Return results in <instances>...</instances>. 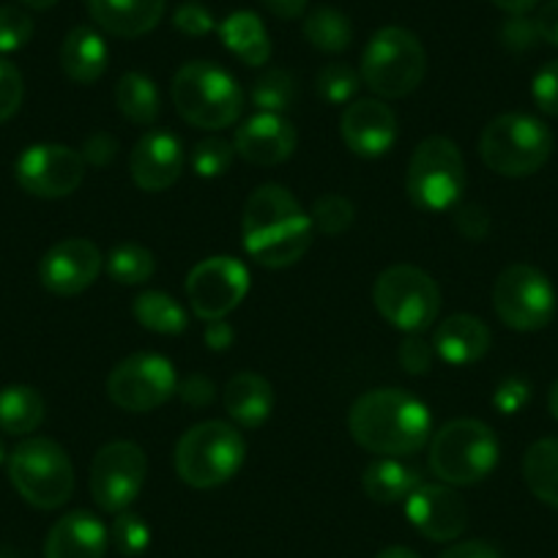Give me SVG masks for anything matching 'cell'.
<instances>
[{"label": "cell", "mask_w": 558, "mask_h": 558, "mask_svg": "<svg viewBox=\"0 0 558 558\" xmlns=\"http://www.w3.org/2000/svg\"><path fill=\"white\" fill-rule=\"evenodd\" d=\"M422 485V474L413 465L402 463L400 458H378L364 469L362 487L367 498L378 504L405 501L416 487Z\"/></svg>", "instance_id": "obj_27"}, {"label": "cell", "mask_w": 558, "mask_h": 558, "mask_svg": "<svg viewBox=\"0 0 558 558\" xmlns=\"http://www.w3.org/2000/svg\"><path fill=\"white\" fill-rule=\"evenodd\" d=\"M493 310L514 331H539L556 315V288L545 271L514 263L498 274L493 286Z\"/></svg>", "instance_id": "obj_11"}, {"label": "cell", "mask_w": 558, "mask_h": 558, "mask_svg": "<svg viewBox=\"0 0 558 558\" xmlns=\"http://www.w3.org/2000/svg\"><path fill=\"white\" fill-rule=\"evenodd\" d=\"M23 7L28 9H36V12H47V9H52L58 3V0H20Z\"/></svg>", "instance_id": "obj_55"}, {"label": "cell", "mask_w": 558, "mask_h": 558, "mask_svg": "<svg viewBox=\"0 0 558 558\" xmlns=\"http://www.w3.org/2000/svg\"><path fill=\"white\" fill-rule=\"evenodd\" d=\"M536 39H539V34H536L534 20H525V14L523 17H512L504 23L501 41L509 47V50L523 52V50H529Z\"/></svg>", "instance_id": "obj_47"}, {"label": "cell", "mask_w": 558, "mask_h": 558, "mask_svg": "<svg viewBox=\"0 0 558 558\" xmlns=\"http://www.w3.org/2000/svg\"><path fill=\"white\" fill-rule=\"evenodd\" d=\"M184 146L170 132H148L129 154V173L143 192H162L184 173Z\"/></svg>", "instance_id": "obj_20"}, {"label": "cell", "mask_w": 558, "mask_h": 558, "mask_svg": "<svg viewBox=\"0 0 558 558\" xmlns=\"http://www.w3.org/2000/svg\"><path fill=\"white\" fill-rule=\"evenodd\" d=\"M438 558H501V553H498V547H493L490 542L469 539V542H458V545H452Z\"/></svg>", "instance_id": "obj_49"}, {"label": "cell", "mask_w": 558, "mask_h": 558, "mask_svg": "<svg viewBox=\"0 0 558 558\" xmlns=\"http://www.w3.org/2000/svg\"><path fill=\"white\" fill-rule=\"evenodd\" d=\"M222 402L225 411H228V416L233 418L235 425L246 427V430H255V427H260L271 416L277 397H274L271 384L263 375L239 373L225 386Z\"/></svg>", "instance_id": "obj_24"}, {"label": "cell", "mask_w": 558, "mask_h": 558, "mask_svg": "<svg viewBox=\"0 0 558 558\" xmlns=\"http://www.w3.org/2000/svg\"><path fill=\"white\" fill-rule=\"evenodd\" d=\"M498 438L480 418H454L430 438V471L452 487L476 485L498 465Z\"/></svg>", "instance_id": "obj_6"}, {"label": "cell", "mask_w": 558, "mask_h": 558, "mask_svg": "<svg viewBox=\"0 0 558 558\" xmlns=\"http://www.w3.org/2000/svg\"><path fill=\"white\" fill-rule=\"evenodd\" d=\"M353 441L378 458H408L433 438V416L418 397L402 389H373L348 411Z\"/></svg>", "instance_id": "obj_2"}, {"label": "cell", "mask_w": 558, "mask_h": 558, "mask_svg": "<svg viewBox=\"0 0 558 558\" xmlns=\"http://www.w3.org/2000/svg\"><path fill=\"white\" fill-rule=\"evenodd\" d=\"M110 536L116 542L118 553H123V556H143L148 550V545H151V529H148V523L140 514L129 512V509L118 512Z\"/></svg>", "instance_id": "obj_38"}, {"label": "cell", "mask_w": 558, "mask_h": 558, "mask_svg": "<svg viewBox=\"0 0 558 558\" xmlns=\"http://www.w3.org/2000/svg\"><path fill=\"white\" fill-rule=\"evenodd\" d=\"M25 83L20 69L0 56V123H7L23 105Z\"/></svg>", "instance_id": "obj_40"}, {"label": "cell", "mask_w": 558, "mask_h": 558, "mask_svg": "<svg viewBox=\"0 0 558 558\" xmlns=\"http://www.w3.org/2000/svg\"><path fill=\"white\" fill-rule=\"evenodd\" d=\"M233 157V143H228L222 137H206L192 148V170L201 179H219V175H225L230 170Z\"/></svg>", "instance_id": "obj_35"}, {"label": "cell", "mask_w": 558, "mask_h": 558, "mask_svg": "<svg viewBox=\"0 0 558 558\" xmlns=\"http://www.w3.org/2000/svg\"><path fill=\"white\" fill-rule=\"evenodd\" d=\"M553 154V132L529 112H504L493 118L480 137V157L493 173L525 179L547 165Z\"/></svg>", "instance_id": "obj_5"}, {"label": "cell", "mask_w": 558, "mask_h": 558, "mask_svg": "<svg viewBox=\"0 0 558 558\" xmlns=\"http://www.w3.org/2000/svg\"><path fill=\"white\" fill-rule=\"evenodd\" d=\"M173 25L186 36H206L217 28L211 12L203 3H181L173 12Z\"/></svg>", "instance_id": "obj_43"}, {"label": "cell", "mask_w": 558, "mask_h": 558, "mask_svg": "<svg viewBox=\"0 0 558 558\" xmlns=\"http://www.w3.org/2000/svg\"><path fill=\"white\" fill-rule=\"evenodd\" d=\"M529 397H531V386L525 384L523 378H507L501 386H498L496 395H493V405H496L501 413H507V416H512V413L523 411Z\"/></svg>", "instance_id": "obj_46"}, {"label": "cell", "mask_w": 558, "mask_h": 558, "mask_svg": "<svg viewBox=\"0 0 558 558\" xmlns=\"http://www.w3.org/2000/svg\"><path fill=\"white\" fill-rule=\"evenodd\" d=\"M175 391L179 378L173 362L159 353H132L107 375V395L129 413L157 411Z\"/></svg>", "instance_id": "obj_12"}, {"label": "cell", "mask_w": 558, "mask_h": 558, "mask_svg": "<svg viewBox=\"0 0 558 558\" xmlns=\"http://www.w3.org/2000/svg\"><path fill=\"white\" fill-rule=\"evenodd\" d=\"M148 476V458L134 441H112L90 463V496L96 507L118 514L134 504Z\"/></svg>", "instance_id": "obj_13"}, {"label": "cell", "mask_w": 558, "mask_h": 558, "mask_svg": "<svg viewBox=\"0 0 558 558\" xmlns=\"http://www.w3.org/2000/svg\"><path fill=\"white\" fill-rule=\"evenodd\" d=\"M534 25L542 41L558 47V0H550V3H545V7L536 12Z\"/></svg>", "instance_id": "obj_50"}, {"label": "cell", "mask_w": 558, "mask_h": 558, "mask_svg": "<svg viewBox=\"0 0 558 558\" xmlns=\"http://www.w3.org/2000/svg\"><path fill=\"white\" fill-rule=\"evenodd\" d=\"M132 313L137 318V324L143 329L154 331V335H181L190 326L186 310L173 296H168L162 291L140 293L132 304Z\"/></svg>", "instance_id": "obj_31"}, {"label": "cell", "mask_w": 558, "mask_h": 558, "mask_svg": "<svg viewBox=\"0 0 558 558\" xmlns=\"http://www.w3.org/2000/svg\"><path fill=\"white\" fill-rule=\"evenodd\" d=\"M219 39L246 66H263L271 58V39L263 20L252 12H233L219 25Z\"/></svg>", "instance_id": "obj_26"}, {"label": "cell", "mask_w": 558, "mask_h": 558, "mask_svg": "<svg viewBox=\"0 0 558 558\" xmlns=\"http://www.w3.org/2000/svg\"><path fill=\"white\" fill-rule=\"evenodd\" d=\"M454 228L469 241H482L490 233V214L482 206H474V203L471 206H460L454 208Z\"/></svg>", "instance_id": "obj_44"}, {"label": "cell", "mask_w": 558, "mask_h": 558, "mask_svg": "<svg viewBox=\"0 0 558 558\" xmlns=\"http://www.w3.org/2000/svg\"><path fill=\"white\" fill-rule=\"evenodd\" d=\"M118 148L121 146H118L116 134L94 132L83 143V151L80 154H83L85 165H90V168H107V165L118 157Z\"/></svg>", "instance_id": "obj_45"}, {"label": "cell", "mask_w": 558, "mask_h": 558, "mask_svg": "<svg viewBox=\"0 0 558 558\" xmlns=\"http://www.w3.org/2000/svg\"><path fill=\"white\" fill-rule=\"evenodd\" d=\"M375 310L386 324L405 335H422L430 329L441 310V291L436 279L418 266H389L378 274L373 286Z\"/></svg>", "instance_id": "obj_10"}, {"label": "cell", "mask_w": 558, "mask_h": 558, "mask_svg": "<svg viewBox=\"0 0 558 558\" xmlns=\"http://www.w3.org/2000/svg\"><path fill=\"white\" fill-rule=\"evenodd\" d=\"M14 175L28 195L58 201L80 190L85 179V159L61 143H36L20 154Z\"/></svg>", "instance_id": "obj_15"}, {"label": "cell", "mask_w": 558, "mask_h": 558, "mask_svg": "<svg viewBox=\"0 0 558 558\" xmlns=\"http://www.w3.org/2000/svg\"><path fill=\"white\" fill-rule=\"evenodd\" d=\"M531 96H534V105L539 107L545 116L558 118V61H547L545 66L534 74Z\"/></svg>", "instance_id": "obj_41"}, {"label": "cell", "mask_w": 558, "mask_h": 558, "mask_svg": "<svg viewBox=\"0 0 558 558\" xmlns=\"http://www.w3.org/2000/svg\"><path fill=\"white\" fill-rule=\"evenodd\" d=\"M101 268L105 257L94 241L66 239L45 252L39 263V279L56 296H77L94 286Z\"/></svg>", "instance_id": "obj_17"}, {"label": "cell", "mask_w": 558, "mask_h": 558, "mask_svg": "<svg viewBox=\"0 0 558 558\" xmlns=\"http://www.w3.org/2000/svg\"><path fill=\"white\" fill-rule=\"evenodd\" d=\"M170 96H173L175 112L186 123L208 129V132L235 123L244 110V94L239 83L230 77V72L208 61L184 63L175 72Z\"/></svg>", "instance_id": "obj_3"}, {"label": "cell", "mask_w": 558, "mask_h": 558, "mask_svg": "<svg viewBox=\"0 0 558 558\" xmlns=\"http://www.w3.org/2000/svg\"><path fill=\"white\" fill-rule=\"evenodd\" d=\"M299 143L296 126L277 112H257L235 132L233 148L244 162L257 168H274L293 157Z\"/></svg>", "instance_id": "obj_19"}, {"label": "cell", "mask_w": 558, "mask_h": 558, "mask_svg": "<svg viewBox=\"0 0 558 558\" xmlns=\"http://www.w3.org/2000/svg\"><path fill=\"white\" fill-rule=\"evenodd\" d=\"M110 531L94 512H69L58 520L45 539V558H105Z\"/></svg>", "instance_id": "obj_21"}, {"label": "cell", "mask_w": 558, "mask_h": 558, "mask_svg": "<svg viewBox=\"0 0 558 558\" xmlns=\"http://www.w3.org/2000/svg\"><path fill=\"white\" fill-rule=\"evenodd\" d=\"M9 480L31 507L58 509L74 493V465L52 438H25L9 454Z\"/></svg>", "instance_id": "obj_9"}, {"label": "cell", "mask_w": 558, "mask_h": 558, "mask_svg": "<svg viewBox=\"0 0 558 558\" xmlns=\"http://www.w3.org/2000/svg\"><path fill=\"white\" fill-rule=\"evenodd\" d=\"M340 134L356 157L378 159L395 146L397 116L386 101L356 99L342 112Z\"/></svg>", "instance_id": "obj_18"}, {"label": "cell", "mask_w": 558, "mask_h": 558, "mask_svg": "<svg viewBox=\"0 0 558 558\" xmlns=\"http://www.w3.org/2000/svg\"><path fill=\"white\" fill-rule=\"evenodd\" d=\"M359 85H362V74L340 61L329 63L318 74V94L329 105H348V101H353V96L359 94Z\"/></svg>", "instance_id": "obj_36"}, {"label": "cell", "mask_w": 558, "mask_h": 558, "mask_svg": "<svg viewBox=\"0 0 558 558\" xmlns=\"http://www.w3.org/2000/svg\"><path fill=\"white\" fill-rule=\"evenodd\" d=\"M523 480L547 507L558 509V438H539L523 458Z\"/></svg>", "instance_id": "obj_29"}, {"label": "cell", "mask_w": 558, "mask_h": 558, "mask_svg": "<svg viewBox=\"0 0 558 558\" xmlns=\"http://www.w3.org/2000/svg\"><path fill=\"white\" fill-rule=\"evenodd\" d=\"M304 39L320 52L340 56L351 47L353 25L342 12L331 7H320L304 17Z\"/></svg>", "instance_id": "obj_32"}, {"label": "cell", "mask_w": 558, "mask_h": 558, "mask_svg": "<svg viewBox=\"0 0 558 558\" xmlns=\"http://www.w3.org/2000/svg\"><path fill=\"white\" fill-rule=\"evenodd\" d=\"M246 444L228 422L208 418L190 427L175 444V474L195 490H211L225 485L241 471Z\"/></svg>", "instance_id": "obj_4"}, {"label": "cell", "mask_w": 558, "mask_h": 558, "mask_svg": "<svg viewBox=\"0 0 558 558\" xmlns=\"http://www.w3.org/2000/svg\"><path fill=\"white\" fill-rule=\"evenodd\" d=\"M214 395H217V389H214V384L206 375H190L184 384H179V397L192 408L211 405Z\"/></svg>", "instance_id": "obj_48"}, {"label": "cell", "mask_w": 558, "mask_h": 558, "mask_svg": "<svg viewBox=\"0 0 558 558\" xmlns=\"http://www.w3.org/2000/svg\"><path fill=\"white\" fill-rule=\"evenodd\" d=\"M260 3L279 20H296L307 12V0H260Z\"/></svg>", "instance_id": "obj_52"}, {"label": "cell", "mask_w": 558, "mask_h": 558, "mask_svg": "<svg viewBox=\"0 0 558 558\" xmlns=\"http://www.w3.org/2000/svg\"><path fill=\"white\" fill-rule=\"evenodd\" d=\"M490 3H493V7L501 9V12L512 14V17H523V14L534 12L542 0H490Z\"/></svg>", "instance_id": "obj_53"}, {"label": "cell", "mask_w": 558, "mask_h": 558, "mask_svg": "<svg viewBox=\"0 0 558 558\" xmlns=\"http://www.w3.org/2000/svg\"><path fill=\"white\" fill-rule=\"evenodd\" d=\"M34 36V20L17 7H0V56L23 50Z\"/></svg>", "instance_id": "obj_39"}, {"label": "cell", "mask_w": 558, "mask_h": 558, "mask_svg": "<svg viewBox=\"0 0 558 558\" xmlns=\"http://www.w3.org/2000/svg\"><path fill=\"white\" fill-rule=\"evenodd\" d=\"M168 0H88V14L105 34L137 39L162 23Z\"/></svg>", "instance_id": "obj_22"}, {"label": "cell", "mask_w": 558, "mask_h": 558, "mask_svg": "<svg viewBox=\"0 0 558 558\" xmlns=\"http://www.w3.org/2000/svg\"><path fill=\"white\" fill-rule=\"evenodd\" d=\"M250 99L260 112L286 116L296 105V80L286 69H271L252 83Z\"/></svg>", "instance_id": "obj_34"}, {"label": "cell", "mask_w": 558, "mask_h": 558, "mask_svg": "<svg viewBox=\"0 0 558 558\" xmlns=\"http://www.w3.org/2000/svg\"><path fill=\"white\" fill-rule=\"evenodd\" d=\"M353 217H356V211H353V203L342 195L318 197L313 206V214H310V219H313V228L320 230L324 235L345 233V230L353 225Z\"/></svg>", "instance_id": "obj_37"}, {"label": "cell", "mask_w": 558, "mask_h": 558, "mask_svg": "<svg viewBox=\"0 0 558 558\" xmlns=\"http://www.w3.org/2000/svg\"><path fill=\"white\" fill-rule=\"evenodd\" d=\"M359 74L362 83L380 99H402L425 80L427 52L416 34L389 25L367 41Z\"/></svg>", "instance_id": "obj_7"}, {"label": "cell", "mask_w": 558, "mask_h": 558, "mask_svg": "<svg viewBox=\"0 0 558 558\" xmlns=\"http://www.w3.org/2000/svg\"><path fill=\"white\" fill-rule=\"evenodd\" d=\"M313 219L291 190L263 184L246 197L241 217V241L257 266L288 268L307 255L313 244Z\"/></svg>", "instance_id": "obj_1"}, {"label": "cell", "mask_w": 558, "mask_h": 558, "mask_svg": "<svg viewBox=\"0 0 558 558\" xmlns=\"http://www.w3.org/2000/svg\"><path fill=\"white\" fill-rule=\"evenodd\" d=\"M203 340H206V345L211 348V351H228V348L233 345V340H235V331H233V326H230L225 318L206 320V331H203Z\"/></svg>", "instance_id": "obj_51"}, {"label": "cell", "mask_w": 558, "mask_h": 558, "mask_svg": "<svg viewBox=\"0 0 558 558\" xmlns=\"http://www.w3.org/2000/svg\"><path fill=\"white\" fill-rule=\"evenodd\" d=\"M465 159L449 137H427L411 154L405 173L408 201L418 211H449L465 192Z\"/></svg>", "instance_id": "obj_8"}, {"label": "cell", "mask_w": 558, "mask_h": 558, "mask_svg": "<svg viewBox=\"0 0 558 558\" xmlns=\"http://www.w3.org/2000/svg\"><path fill=\"white\" fill-rule=\"evenodd\" d=\"M7 460V444H3V438H0V463Z\"/></svg>", "instance_id": "obj_57"}, {"label": "cell", "mask_w": 558, "mask_h": 558, "mask_svg": "<svg viewBox=\"0 0 558 558\" xmlns=\"http://www.w3.org/2000/svg\"><path fill=\"white\" fill-rule=\"evenodd\" d=\"M116 105L123 118L137 126H154L159 118V90L151 77L140 72H126L116 85Z\"/></svg>", "instance_id": "obj_30"}, {"label": "cell", "mask_w": 558, "mask_h": 558, "mask_svg": "<svg viewBox=\"0 0 558 558\" xmlns=\"http://www.w3.org/2000/svg\"><path fill=\"white\" fill-rule=\"evenodd\" d=\"M0 558H14V556L9 550H0Z\"/></svg>", "instance_id": "obj_58"}, {"label": "cell", "mask_w": 558, "mask_h": 558, "mask_svg": "<svg viewBox=\"0 0 558 558\" xmlns=\"http://www.w3.org/2000/svg\"><path fill=\"white\" fill-rule=\"evenodd\" d=\"M45 418V400L39 389L28 384H12L0 389V433L31 436Z\"/></svg>", "instance_id": "obj_28"}, {"label": "cell", "mask_w": 558, "mask_h": 558, "mask_svg": "<svg viewBox=\"0 0 558 558\" xmlns=\"http://www.w3.org/2000/svg\"><path fill=\"white\" fill-rule=\"evenodd\" d=\"M250 293V271L230 255H214L197 263L186 277V299L201 320H219L233 313Z\"/></svg>", "instance_id": "obj_14"}, {"label": "cell", "mask_w": 558, "mask_h": 558, "mask_svg": "<svg viewBox=\"0 0 558 558\" xmlns=\"http://www.w3.org/2000/svg\"><path fill=\"white\" fill-rule=\"evenodd\" d=\"M433 356H436L433 342H425L418 335H408L400 342V351H397L402 369L411 375H425L433 367Z\"/></svg>", "instance_id": "obj_42"}, {"label": "cell", "mask_w": 558, "mask_h": 558, "mask_svg": "<svg viewBox=\"0 0 558 558\" xmlns=\"http://www.w3.org/2000/svg\"><path fill=\"white\" fill-rule=\"evenodd\" d=\"M547 408H550L553 418L558 422V380L550 386V395H547Z\"/></svg>", "instance_id": "obj_56"}, {"label": "cell", "mask_w": 558, "mask_h": 558, "mask_svg": "<svg viewBox=\"0 0 558 558\" xmlns=\"http://www.w3.org/2000/svg\"><path fill=\"white\" fill-rule=\"evenodd\" d=\"M405 518L427 539L452 542L469 525V507L452 485L422 482L405 498Z\"/></svg>", "instance_id": "obj_16"}, {"label": "cell", "mask_w": 558, "mask_h": 558, "mask_svg": "<svg viewBox=\"0 0 558 558\" xmlns=\"http://www.w3.org/2000/svg\"><path fill=\"white\" fill-rule=\"evenodd\" d=\"M490 342L493 335L485 320L460 313L438 324L436 335H433V351L441 362L465 367V364L480 362L490 351Z\"/></svg>", "instance_id": "obj_23"}, {"label": "cell", "mask_w": 558, "mask_h": 558, "mask_svg": "<svg viewBox=\"0 0 558 558\" xmlns=\"http://www.w3.org/2000/svg\"><path fill=\"white\" fill-rule=\"evenodd\" d=\"M375 558H418V556L411 550V547L391 545V547H384V550H380Z\"/></svg>", "instance_id": "obj_54"}, {"label": "cell", "mask_w": 558, "mask_h": 558, "mask_svg": "<svg viewBox=\"0 0 558 558\" xmlns=\"http://www.w3.org/2000/svg\"><path fill=\"white\" fill-rule=\"evenodd\" d=\"M107 274L118 286H143L157 271V260H154L151 250L140 244H121L107 255L105 260Z\"/></svg>", "instance_id": "obj_33"}, {"label": "cell", "mask_w": 558, "mask_h": 558, "mask_svg": "<svg viewBox=\"0 0 558 558\" xmlns=\"http://www.w3.org/2000/svg\"><path fill=\"white\" fill-rule=\"evenodd\" d=\"M107 41L101 39L99 31L94 28H80L69 31V36L61 45V69L69 80L80 85H90L107 72Z\"/></svg>", "instance_id": "obj_25"}]
</instances>
